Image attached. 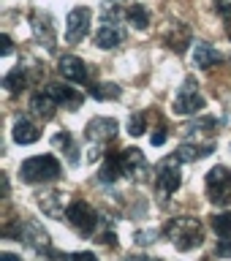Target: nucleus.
<instances>
[{
    "label": "nucleus",
    "instance_id": "nucleus-1",
    "mask_svg": "<svg viewBox=\"0 0 231 261\" xmlns=\"http://www.w3.org/2000/svg\"><path fill=\"white\" fill-rule=\"evenodd\" d=\"M163 234H166V240L183 253L199 248L204 242V226L199 223V218H191V215L174 218L166 228H163Z\"/></svg>",
    "mask_w": 231,
    "mask_h": 261
},
{
    "label": "nucleus",
    "instance_id": "nucleus-2",
    "mask_svg": "<svg viewBox=\"0 0 231 261\" xmlns=\"http://www.w3.org/2000/svg\"><path fill=\"white\" fill-rule=\"evenodd\" d=\"M63 166L55 155H36V158H28L19 166V179L30 185H41V182H55L60 179Z\"/></svg>",
    "mask_w": 231,
    "mask_h": 261
},
{
    "label": "nucleus",
    "instance_id": "nucleus-3",
    "mask_svg": "<svg viewBox=\"0 0 231 261\" xmlns=\"http://www.w3.org/2000/svg\"><path fill=\"white\" fill-rule=\"evenodd\" d=\"M6 237H16L19 242H24L30 250L36 253H46V256H57L52 250V240H49V234L41 228L36 220H16L14 226H6Z\"/></svg>",
    "mask_w": 231,
    "mask_h": 261
},
{
    "label": "nucleus",
    "instance_id": "nucleus-4",
    "mask_svg": "<svg viewBox=\"0 0 231 261\" xmlns=\"http://www.w3.org/2000/svg\"><path fill=\"white\" fill-rule=\"evenodd\" d=\"M117 134V120L114 117H95L85 125V139H87V161H98L101 152L109 147V142Z\"/></svg>",
    "mask_w": 231,
    "mask_h": 261
},
{
    "label": "nucleus",
    "instance_id": "nucleus-5",
    "mask_svg": "<svg viewBox=\"0 0 231 261\" xmlns=\"http://www.w3.org/2000/svg\"><path fill=\"white\" fill-rule=\"evenodd\" d=\"M125 14L120 11L117 6H112V8H106L104 16H101V28H98L95 33V44L101 46V49H117L122 41H125Z\"/></svg>",
    "mask_w": 231,
    "mask_h": 261
},
{
    "label": "nucleus",
    "instance_id": "nucleus-6",
    "mask_svg": "<svg viewBox=\"0 0 231 261\" xmlns=\"http://www.w3.org/2000/svg\"><path fill=\"white\" fill-rule=\"evenodd\" d=\"M152 179H155V191H158L163 199L166 196H171L179 188V182H183V177H179V158L177 155H169V158H163L158 166L152 169Z\"/></svg>",
    "mask_w": 231,
    "mask_h": 261
},
{
    "label": "nucleus",
    "instance_id": "nucleus-7",
    "mask_svg": "<svg viewBox=\"0 0 231 261\" xmlns=\"http://www.w3.org/2000/svg\"><path fill=\"white\" fill-rule=\"evenodd\" d=\"M65 220H68L82 237L95 234V228H98V212L90 207L87 201H82V199L71 201L68 207H65Z\"/></svg>",
    "mask_w": 231,
    "mask_h": 261
},
{
    "label": "nucleus",
    "instance_id": "nucleus-8",
    "mask_svg": "<svg viewBox=\"0 0 231 261\" xmlns=\"http://www.w3.org/2000/svg\"><path fill=\"white\" fill-rule=\"evenodd\" d=\"M207 199L218 207L231 204V171L226 166H215L207 171Z\"/></svg>",
    "mask_w": 231,
    "mask_h": 261
},
{
    "label": "nucleus",
    "instance_id": "nucleus-9",
    "mask_svg": "<svg viewBox=\"0 0 231 261\" xmlns=\"http://www.w3.org/2000/svg\"><path fill=\"white\" fill-rule=\"evenodd\" d=\"M204 109V98L199 93V82L188 76L174 98V114H199Z\"/></svg>",
    "mask_w": 231,
    "mask_h": 261
},
{
    "label": "nucleus",
    "instance_id": "nucleus-10",
    "mask_svg": "<svg viewBox=\"0 0 231 261\" xmlns=\"http://www.w3.org/2000/svg\"><path fill=\"white\" fill-rule=\"evenodd\" d=\"M120 169H122V177H128L131 182H144L147 174H150V163L136 147L120 152Z\"/></svg>",
    "mask_w": 231,
    "mask_h": 261
},
{
    "label": "nucleus",
    "instance_id": "nucleus-11",
    "mask_svg": "<svg viewBox=\"0 0 231 261\" xmlns=\"http://www.w3.org/2000/svg\"><path fill=\"white\" fill-rule=\"evenodd\" d=\"M90 19H93L90 8H85V6L73 8L68 14V19H65V41H68V44H79V41L90 33Z\"/></svg>",
    "mask_w": 231,
    "mask_h": 261
},
{
    "label": "nucleus",
    "instance_id": "nucleus-12",
    "mask_svg": "<svg viewBox=\"0 0 231 261\" xmlns=\"http://www.w3.org/2000/svg\"><path fill=\"white\" fill-rule=\"evenodd\" d=\"M30 28H33V33H36L38 44L46 46V52H55V49H57V36H55L52 16L44 14V11H33L30 14Z\"/></svg>",
    "mask_w": 231,
    "mask_h": 261
},
{
    "label": "nucleus",
    "instance_id": "nucleus-13",
    "mask_svg": "<svg viewBox=\"0 0 231 261\" xmlns=\"http://www.w3.org/2000/svg\"><path fill=\"white\" fill-rule=\"evenodd\" d=\"M57 71H60V76L65 82H76V85H87L90 82V71H87V63L82 60L76 55H65L60 57V63H57Z\"/></svg>",
    "mask_w": 231,
    "mask_h": 261
},
{
    "label": "nucleus",
    "instance_id": "nucleus-14",
    "mask_svg": "<svg viewBox=\"0 0 231 261\" xmlns=\"http://www.w3.org/2000/svg\"><path fill=\"white\" fill-rule=\"evenodd\" d=\"M46 90L52 93V98L60 106H65V109H71V112H76L79 106H82V93H76L73 87H65L60 85V82H52V85H46Z\"/></svg>",
    "mask_w": 231,
    "mask_h": 261
},
{
    "label": "nucleus",
    "instance_id": "nucleus-15",
    "mask_svg": "<svg viewBox=\"0 0 231 261\" xmlns=\"http://www.w3.org/2000/svg\"><path fill=\"white\" fill-rule=\"evenodd\" d=\"M57 106H60V103L55 101L52 93H49L46 87L41 90V93H36V95L30 98V109H33V114H36V117H41V120H52Z\"/></svg>",
    "mask_w": 231,
    "mask_h": 261
},
{
    "label": "nucleus",
    "instance_id": "nucleus-16",
    "mask_svg": "<svg viewBox=\"0 0 231 261\" xmlns=\"http://www.w3.org/2000/svg\"><path fill=\"white\" fill-rule=\"evenodd\" d=\"M220 63V52L212 44H207V41H196V49H193V65L201 71L212 68V65Z\"/></svg>",
    "mask_w": 231,
    "mask_h": 261
},
{
    "label": "nucleus",
    "instance_id": "nucleus-17",
    "mask_svg": "<svg viewBox=\"0 0 231 261\" xmlns=\"http://www.w3.org/2000/svg\"><path fill=\"white\" fill-rule=\"evenodd\" d=\"M28 85H30V71H28V65H16V68H11V71L3 76V87H6L11 95L22 93Z\"/></svg>",
    "mask_w": 231,
    "mask_h": 261
},
{
    "label": "nucleus",
    "instance_id": "nucleus-18",
    "mask_svg": "<svg viewBox=\"0 0 231 261\" xmlns=\"http://www.w3.org/2000/svg\"><path fill=\"white\" fill-rule=\"evenodd\" d=\"M163 41H166V46L171 49V52L183 55L185 49H188V44H191V30H188L185 24L174 22V28H171L166 36H163Z\"/></svg>",
    "mask_w": 231,
    "mask_h": 261
},
{
    "label": "nucleus",
    "instance_id": "nucleus-19",
    "mask_svg": "<svg viewBox=\"0 0 231 261\" xmlns=\"http://www.w3.org/2000/svg\"><path fill=\"white\" fill-rule=\"evenodd\" d=\"M215 152V142H204V144H183L177 150V158L179 161H201V158H207V155Z\"/></svg>",
    "mask_w": 231,
    "mask_h": 261
},
{
    "label": "nucleus",
    "instance_id": "nucleus-20",
    "mask_svg": "<svg viewBox=\"0 0 231 261\" xmlns=\"http://www.w3.org/2000/svg\"><path fill=\"white\" fill-rule=\"evenodd\" d=\"M11 134H14V142L16 144H36L38 139H41V130L33 125L30 120H16Z\"/></svg>",
    "mask_w": 231,
    "mask_h": 261
},
{
    "label": "nucleus",
    "instance_id": "nucleus-21",
    "mask_svg": "<svg viewBox=\"0 0 231 261\" xmlns=\"http://www.w3.org/2000/svg\"><path fill=\"white\" fill-rule=\"evenodd\" d=\"M117 177H122V169H120V152H109V158L104 161L101 171H98V182L112 185V182H117Z\"/></svg>",
    "mask_w": 231,
    "mask_h": 261
},
{
    "label": "nucleus",
    "instance_id": "nucleus-22",
    "mask_svg": "<svg viewBox=\"0 0 231 261\" xmlns=\"http://www.w3.org/2000/svg\"><path fill=\"white\" fill-rule=\"evenodd\" d=\"M38 207L44 210L46 215H52V218H63V215H65V207H63V193H57V191L41 196V199H38Z\"/></svg>",
    "mask_w": 231,
    "mask_h": 261
},
{
    "label": "nucleus",
    "instance_id": "nucleus-23",
    "mask_svg": "<svg viewBox=\"0 0 231 261\" xmlns=\"http://www.w3.org/2000/svg\"><path fill=\"white\" fill-rule=\"evenodd\" d=\"M125 19H128V24H134L136 30H147V28H150V11H147L144 6H139V3H134L125 11Z\"/></svg>",
    "mask_w": 231,
    "mask_h": 261
},
{
    "label": "nucleus",
    "instance_id": "nucleus-24",
    "mask_svg": "<svg viewBox=\"0 0 231 261\" xmlns=\"http://www.w3.org/2000/svg\"><path fill=\"white\" fill-rule=\"evenodd\" d=\"M122 90L112 82H98V85H90V95L98 98V101H117Z\"/></svg>",
    "mask_w": 231,
    "mask_h": 261
},
{
    "label": "nucleus",
    "instance_id": "nucleus-25",
    "mask_svg": "<svg viewBox=\"0 0 231 261\" xmlns=\"http://www.w3.org/2000/svg\"><path fill=\"white\" fill-rule=\"evenodd\" d=\"M52 144H55V147H60V150H63L65 155H68V163H71V166H76V163H79L76 147H73V139H71L68 130H60V134H57V136L52 139Z\"/></svg>",
    "mask_w": 231,
    "mask_h": 261
},
{
    "label": "nucleus",
    "instance_id": "nucleus-26",
    "mask_svg": "<svg viewBox=\"0 0 231 261\" xmlns=\"http://www.w3.org/2000/svg\"><path fill=\"white\" fill-rule=\"evenodd\" d=\"M210 226L220 240H231V212H215L210 218Z\"/></svg>",
    "mask_w": 231,
    "mask_h": 261
},
{
    "label": "nucleus",
    "instance_id": "nucleus-27",
    "mask_svg": "<svg viewBox=\"0 0 231 261\" xmlns=\"http://www.w3.org/2000/svg\"><path fill=\"white\" fill-rule=\"evenodd\" d=\"M215 125H218V122L212 120V117H204V120H199V122H193V125L183 128V134H185V136H191V139H193V136L199 139L201 134H207V136H210V134H212V128H215Z\"/></svg>",
    "mask_w": 231,
    "mask_h": 261
},
{
    "label": "nucleus",
    "instance_id": "nucleus-28",
    "mask_svg": "<svg viewBox=\"0 0 231 261\" xmlns=\"http://www.w3.org/2000/svg\"><path fill=\"white\" fill-rule=\"evenodd\" d=\"M128 130H131V136H142L147 130V117L142 112H136V114H131V117H128Z\"/></svg>",
    "mask_w": 231,
    "mask_h": 261
},
{
    "label": "nucleus",
    "instance_id": "nucleus-29",
    "mask_svg": "<svg viewBox=\"0 0 231 261\" xmlns=\"http://www.w3.org/2000/svg\"><path fill=\"white\" fill-rule=\"evenodd\" d=\"M215 11L223 16V24H226V33H228V38H231V0H215Z\"/></svg>",
    "mask_w": 231,
    "mask_h": 261
},
{
    "label": "nucleus",
    "instance_id": "nucleus-30",
    "mask_svg": "<svg viewBox=\"0 0 231 261\" xmlns=\"http://www.w3.org/2000/svg\"><path fill=\"white\" fill-rule=\"evenodd\" d=\"M155 237H158V231H136V242L150 245V242H155Z\"/></svg>",
    "mask_w": 231,
    "mask_h": 261
},
{
    "label": "nucleus",
    "instance_id": "nucleus-31",
    "mask_svg": "<svg viewBox=\"0 0 231 261\" xmlns=\"http://www.w3.org/2000/svg\"><path fill=\"white\" fill-rule=\"evenodd\" d=\"M215 253H218V256H223V258H231V240H220Z\"/></svg>",
    "mask_w": 231,
    "mask_h": 261
},
{
    "label": "nucleus",
    "instance_id": "nucleus-32",
    "mask_svg": "<svg viewBox=\"0 0 231 261\" xmlns=\"http://www.w3.org/2000/svg\"><path fill=\"white\" fill-rule=\"evenodd\" d=\"M11 49H14L11 38H8V36H0V55H3V57H8V55H11Z\"/></svg>",
    "mask_w": 231,
    "mask_h": 261
},
{
    "label": "nucleus",
    "instance_id": "nucleus-33",
    "mask_svg": "<svg viewBox=\"0 0 231 261\" xmlns=\"http://www.w3.org/2000/svg\"><path fill=\"white\" fill-rule=\"evenodd\" d=\"M101 245H109V248H114L117 245V237H114V231H106V234H101V240H98Z\"/></svg>",
    "mask_w": 231,
    "mask_h": 261
},
{
    "label": "nucleus",
    "instance_id": "nucleus-34",
    "mask_svg": "<svg viewBox=\"0 0 231 261\" xmlns=\"http://www.w3.org/2000/svg\"><path fill=\"white\" fill-rule=\"evenodd\" d=\"M150 142H152L155 147H161L163 142H166V130H163V128H158V130L152 134V139H150Z\"/></svg>",
    "mask_w": 231,
    "mask_h": 261
},
{
    "label": "nucleus",
    "instance_id": "nucleus-35",
    "mask_svg": "<svg viewBox=\"0 0 231 261\" xmlns=\"http://www.w3.org/2000/svg\"><path fill=\"white\" fill-rule=\"evenodd\" d=\"M71 261H98V258H95V253H73Z\"/></svg>",
    "mask_w": 231,
    "mask_h": 261
},
{
    "label": "nucleus",
    "instance_id": "nucleus-36",
    "mask_svg": "<svg viewBox=\"0 0 231 261\" xmlns=\"http://www.w3.org/2000/svg\"><path fill=\"white\" fill-rule=\"evenodd\" d=\"M0 261H22V258L14 256V253H0Z\"/></svg>",
    "mask_w": 231,
    "mask_h": 261
},
{
    "label": "nucleus",
    "instance_id": "nucleus-37",
    "mask_svg": "<svg viewBox=\"0 0 231 261\" xmlns=\"http://www.w3.org/2000/svg\"><path fill=\"white\" fill-rule=\"evenodd\" d=\"M122 261H155V258H147V256H128V258H122Z\"/></svg>",
    "mask_w": 231,
    "mask_h": 261
}]
</instances>
